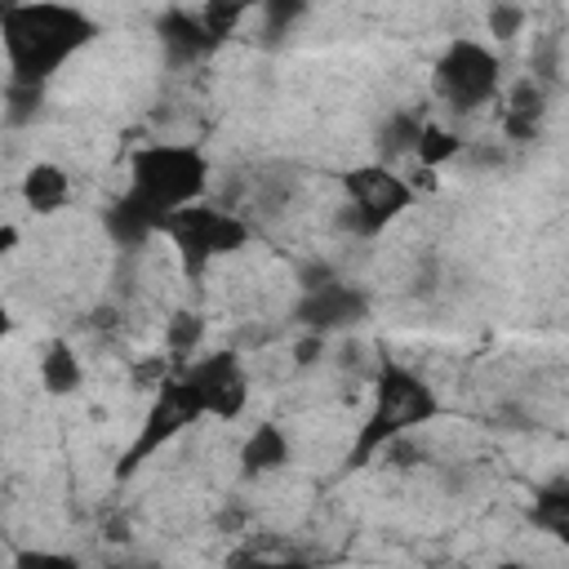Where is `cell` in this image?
I'll list each match as a JSON object with an SVG mask.
<instances>
[{"instance_id":"obj_1","label":"cell","mask_w":569,"mask_h":569,"mask_svg":"<svg viewBox=\"0 0 569 569\" xmlns=\"http://www.w3.org/2000/svg\"><path fill=\"white\" fill-rule=\"evenodd\" d=\"M0 36L9 53V84L40 89L80 44L98 36V27L67 4H4Z\"/></svg>"},{"instance_id":"obj_2","label":"cell","mask_w":569,"mask_h":569,"mask_svg":"<svg viewBox=\"0 0 569 569\" xmlns=\"http://www.w3.org/2000/svg\"><path fill=\"white\" fill-rule=\"evenodd\" d=\"M209 187V160L191 142H156L138 147L129 160V196L169 227V218Z\"/></svg>"},{"instance_id":"obj_3","label":"cell","mask_w":569,"mask_h":569,"mask_svg":"<svg viewBox=\"0 0 569 569\" xmlns=\"http://www.w3.org/2000/svg\"><path fill=\"white\" fill-rule=\"evenodd\" d=\"M436 413H440L436 391L413 369H405L396 360H382V369L373 378V409H369V418H365V427H360V436L347 453V467H365L382 445H391L396 436L431 422Z\"/></svg>"},{"instance_id":"obj_4","label":"cell","mask_w":569,"mask_h":569,"mask_svg":"<svg viewBox=\"0 0 569 569\" xmlns=\"http://www.w3.org/2000/svg\"><path fill=\"white\" fill-rule=\"evenodd\" d=\"M164 236L173 240L182 271H187L191 280H200L213 258L244 249L253 231H249V222L236 218V213H222V209H213V204H187V209H178V213L169 218Z\"/></svg>"},{"instance_id":"obj_5","label":"cell","mask_w":569,"mask_h":569,"mask_svg":"<svg viewBox=\"0 0 569 569\" xmlns=\"http://www.w3.org/2000/svg\"><path fill=\"white\" fill-rule=\"evenodd\" d=\"M200 418H204V400L196 396V387H191L187 378H160V387H156V396H151V409H147L142 427H138L133 445L120 453L116 476L129 480L151 453H160L173 436H182V431L196 427Z\"/></svg>"},{"instance_id":"obj_6","label":"cell","mask_w":569,"mask_h":569,"mask_svg":"<svg viewBox=\"0 0 569 569\" xmlns=\"http://www.w3.org/2000/svg\"><path fill=\"white\" fill-rule=\"evenodd\" d=\"M498 71L502 62L493 49H485L480 40H453L436 62V93L453 111H480L498 98Z\"/></svg>"},{"instance_id":"obj_7","label":"cell","mask_w":569,"mask_h":569,"mask_svg":"<svg viewBox=\"0 0 569 569\" xmlns=\"http://www.w3.org/2000/svg\"><path fill=\"white\" fill-rule=\"evenodd\" d=\"M342 187H347V200H351V227L360 236H373L382 231L391 218H400L409 204H413V187L387 169V164H356L342 173Z\"/></svg>"},{"instance_id":"obj_8","label":"cell","mask_w":569,"mask_h":569,"mask_svg":"<svg viewBox=\"0 0 569 569\" xmlns=\"http://www.w3.org/2000/svg\"><path fill=\"white\" fill-rule=\"evenodd\" d=\"M178 378H187L196 387V396L204 400V413L227 418V422L240 418V409L249 400V378H244L236 351H213L200 365H191L187 373H178Z\"/></svg>"},{"instance_id":"obj_9","label":"cell","mask_w":569,"mask_h":569,"mask_svg":"<svg viewBox=\"0 0 569 569\" xmlns=\"http://www.w3.org/2000/svg\"><path fill=\"white\" fill-rule=\"evenodd\" d=\"M365 311H369V298H365L360 289L342 284V280L311 284V289L302 293V302L293 307V316H298L316 338H325V333H333V329H347V325H360Z\"/></svg>"},{"instance_id":"obj_10","label":"cell","mask_w":569,"mask_h":569,"mask_svg":"<svg viewBox=\"0 0 569 569\" xmlns=\"http://www.w3.org/2000/svg\"><path fill=\"white\" fill-rule=\"evenodd\" d=\"M102 227H107V236L120 244V249H133V244H147L156 231H164V222L160 218H151L129 191L124 196H116L111 204H107V213H102Z\"/></svg>"},{"instance_id":"obj_11","label":"cell","mask_w":569,"mask_h":569,"mask_svg":"<svg viewBox=\"0 0 569 569\" xmlns=\"http://www.w3.org/2000/svg\"><path fill=\"white\" fill-rule=\"evenodd\" d=\"M542 84L533 76L516 80L507 93V111H502V133L516 142H533L538 138V116H542Z\"/></svg>"},{"instance_id":"obj_12","label":"cell","mask_w":569,"mask_h":569,"mask_svg":"<svg viewBox=\"0 0 569 569\" xmlns=\"http://www.w3.org/2000/svg\"><path fill=\"white\" fill-rule=\"evenodd\" d=\"M22 200H27L36 213H58V209L71 200V178H67V169H62V164H49V160L31 164V169L22 173Z\"/></svg>"},{"instance_id":"obj_13","label":"cell","mask_w":569,"mask_h":569,"mask_svg":"<svg viewBox=\"0 0 569 569\" xmlns=\"http://www.w3.org/2000/svg\"><path fill=\"white\" fill-rule=\"evenodd\" d=\"M84 382V369H80V356L67 338H49L44 342V356H40V387L49 396H71L80 391Z\"/></svg>"},{"instance_id":"obj_14","label":"cell","mask_w":569,"mask_h":569,"mask_svg":"<svg viewBox=\"0 0 569 569\" xmlns=\"http://www.w3.org/2000/svg\"><path fill=\"white\" fill-rule=\"evenodd\" d=\"M289 462V440L276 422H258L240 449V471L244 476H267V471H280Z\"/></svg>"},{"instance_id":"obj_15","label":"cell","mask_w":569,"mask_h":569,"mask_svg":"<svg viewBox=\"0 0 569 569\" xmlns=\"http://www.w3.org/2000/svg\"><path fill=\"white\" fill-rule=\"evenodd\" d=\"M160 40H164L169 49L187 53V58H200V53H213V49H218V44L209 40L200 13H182V9H164V13H160Z\"/></svg>"},{"instance_id":"obj_16","label":"cell","mask_w":569,"mask_h":569,"mask_svg":"<svg viewBox=\"0 0 569 569\" xmlns=\"http://www.w3.org/2000/svg\"><path fill=\"white\" fill-rule=\"evenodd\" d=\"M529 520H533L542 533H551V538H560V542L569 547V480L542 485V489L533 493Z\"/></svg>"},{"instance_id":"obj_17","label":"cell","mask_w":569,"mask_h":569,"mask_svg":"<svg viewBox=\"0 0 569 569\" xmlns=\"http://www.w3.org/2000/svg\"><path fill=\"white\" fill-rule=\"evenodd\" d=\"M462 151V138L453 133V129H445V124H422V133H418V147H413V156L427 164V169H436V164H445V160H453Z\"/></svg>"},{"instance_id":"obj_18","label":"cell","mask_w":569,"mask_h":569,"mask_svg":"<svg viewBox=\"0 0 569 569\" xmlns=\"http://www.w3.org/2000/svg\"><path fill=\"white\" fill-rule=\"evenodd\" d=\"M422 124H427V120H418V116H409V111H391V120L378 129V147H382V156L396 160L400 151H413Z\"/></svg>"},{"instance_id":"obj_19","label":"cell","mask_w":569,"mask_h":569,"mask_svg":"<svg viewBox=\"0 0 569 569\" xmlns=\"http://www.w3.org/2000/svg\"><path fill=\"white\" fill-rule=\"evenodd\" d=\"M200 333H204V320H200V316H191V311H178V316L169 320V351L182 360L187 351H196Z\"/></svg>"},{"instance_id":"obj_20","label":"cell","mask_w":569,"mask_h":569,"mask_svg":"<svg viewBox=\"0 0 569 569\" xmlns=\"http://www.w3.org/2000/svg\"><path fill=\"white\" fill-rule=\"evenodd\" d=\"M240 18H244V9H240V4H209V9H200V22H204V31H209V40H213V44H222Z\"/></svg>"},{"instance_id":"obj_21","label":"cell","mask_w":569,"mask_h":569,"mask_svg":"<svg viewBox=\"0 0 569 569\" xmlns=\"http://www.w3.org/2000/svg\"><path fill=\"white\" fill-rule=\"evenodd\" d=\"M13 569H80L76 556H62V551H18L13 556Z\"/></svg>"},{"instance_id":"obj_22","label":"cell","mask_w":569,"mask_h":569,"mask_svg":"<svg viewBox=\"0 0 569 569\" xmlns=\"http://www.w3.org/2000/svg\"><path fill=\"white\" fill-rule=\"evenodd\" d=\"M520 9H507V4H498L493 13H489V27H493V36H516V27H520Z\"/></svg>"},{"instance_id":"obj_23","label":"cell","mask_w":569,"mask_h":569,"mask_svg":"<svg viewBox=\"0 0 569 569\" xmlns=\"http://www.w3.org/2000/svg\"><path fill=\"white\" fill-rule=\"evenodd\" d=\"M231 569H307L302 560H258V556H231Z\"/></svg>"},{"instance_id":"obj_24","label":"cell","mask_w":569,"mask_h":569,"mask_svg":"<svg viewBox=\"0 0 569 569\" xmlns=\"http://www.w3.org/2000/svg\"><path fill=\"white\" fill-rule=\"evenodd\" d=\"M489 569H533V565H520V560H498V565H489Z\"/></svg>"}]
</instances>
